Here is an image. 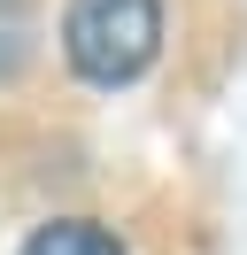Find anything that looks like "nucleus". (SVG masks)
<instances>
[{
  "mask_svg": "<svg viewBox=\"0 0 247 255\" xmlns=\"http://www.w3.org/2000/svg\"><path fill=\"white\" fill-rule=\"evenodd\" d=\"M154 47H162V0H70V16H62V54L93 85L139 78Z\"/></svg>",
  "mask_w": 247,
  "mask_h": 255,
  "instance_id": "nucleus-1",
  "label": "nucleus"
},
{
  "mask_svg": "<svg viewBox=\"0 0 247 255\" xmlns=\"http://www.w3.org/2000/svg\"><path fill=\"white\" fill-rule=\"evenodd\" d=\"M23 255H124L108 224H85V217H54L23 240Z\"/></svg>",
  "mask_w": 247,
  "mask_h": 255,
  "instance_id": "nucleus-2",
  "label": "nucleus"
}]
</instances>
